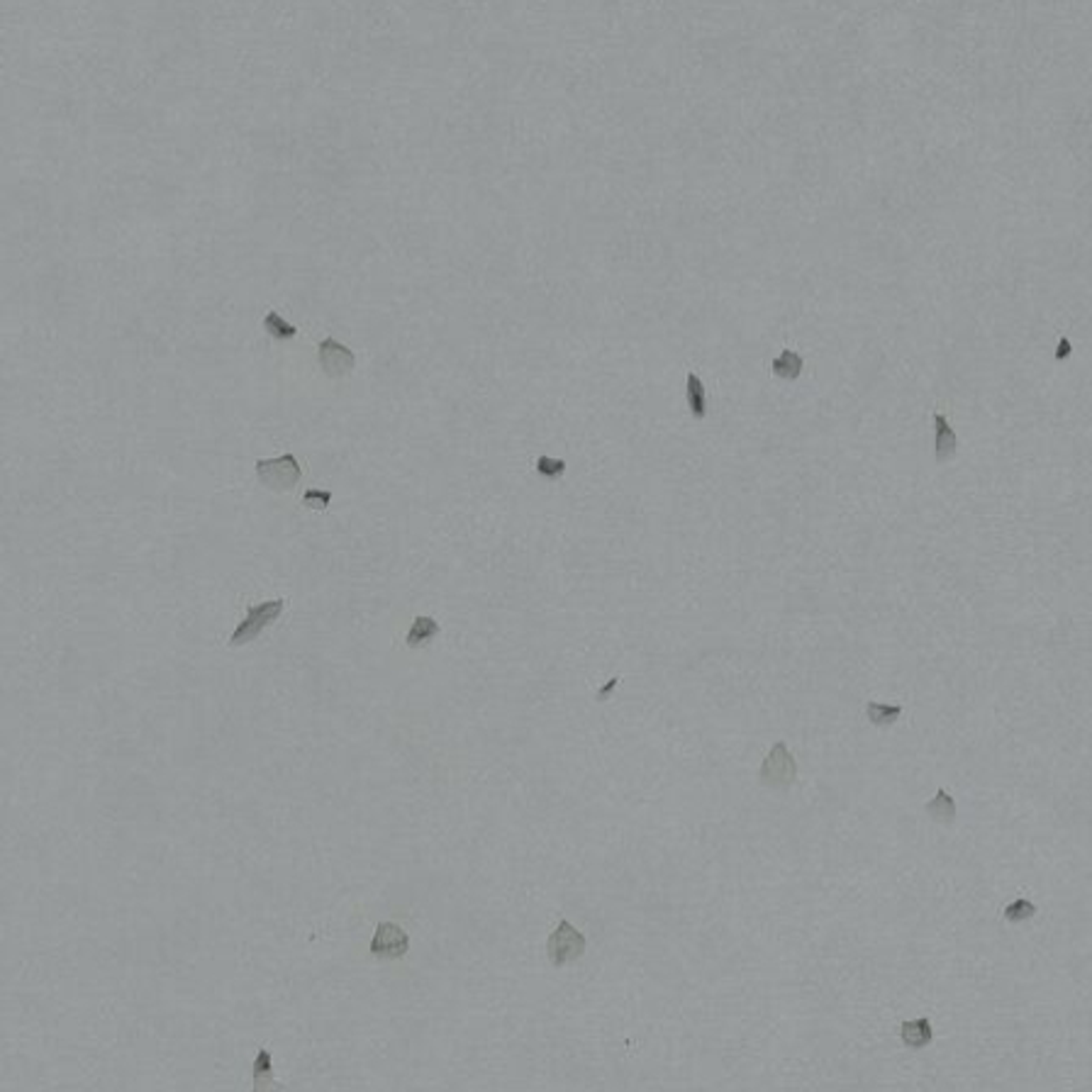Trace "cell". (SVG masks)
I'll use <instances>...</instances> for the list:
<instances>
[{
  "label": "cell",
  "mask_w": 1092,
  "mask_h": 1092,
  "mask_svg": "<svg viewBox=\"0 0 1092 1092\" xmlns=\"http://www.w3.org/2000/svg\"><path fill=\"white\" fill-rule=\"evenodd\" d=\"M759 783L768 790H788L795 783L797 763L785 741H775L759 768Z\"/></svg>",
  "instance_id": "6da1fadb"
},
{
  "label": "cell",
  "mask_w": 1092,
  "mask_h": 1092,
  "mask_svg": "<svg viewBox=\"0 0 1092 1092\" xmlns=\"http://www.w3.org/2000/svg\"><path fill=\"white\" fill-rule=\"evenodd\" d=\"M303 475V468L293 454H283L278 459H262L256 461V478L263 488L273 493H288L297 486Z\"/></svg>",
  "instance_id": "7a4b0ae2"
},
{
  "label": "cell",
  "mask_w": 1092,
  "mask_h": 1092,
  "mask_svg": "<svg viewBox=\"0 0 1092 1092\" xmlns=\"http://www.w3.org/2000/svg\"><path fill=\"white\" fill-rule=\"evenodd\" d=\"M585 946H588V941L581 932L570 925L569 919H561L556 929L551 932L549 941H546V956H549L551 966L561 968V966L578 961L585 953Z\"/></svg>",
  "instance_id": "3957f363"
},
{
  "label": "cell",
  "mask_w": 1092,
  "mask_h": 1092,
  "mask_svg": "<svg viewBox=\"0 0 1092 1092\" xmlns=\"http://www.w3.org/2000/svg\"><path fill=\"white\" fill-rule=\"evenodd\" d=\"M283 610H285V603L281 600V597H278V600L262 603V605L249 607L244 622H242L237 630H235V634L229 637V646H244V644H249V641L259 639V637L263 634V630L283 615Z\"/></svg>",
  "instance_id": "277c9868"
},
{
  "label": "cell",
  "mask_w": 1092,
  "mask_h": 1092,
  "mask_svg": "<svg viewBox=\"0 0 1092 1092\" xmlns=\"http://www.w3.org/2000/svg\"><path fill=\"white\" fill-rule=\"evenodd\" d=\"M410 951V937L403 926L395 922H380L376 926V934L371 938V956L380 959V961H395L403 959Z\"/></svg>",
  "instance_id": "5b68a950"
},
{
  "label": "cell",
  "mask_w": 1092,
  "mask_h": 1092,
  "mask_svg": "<svg viewBox=\"0 0 1092 1092\" xmlns=\"http://www.w3.org/2000/svg\"><path fill=\"white\" fill-rule=\"evenodd\" d=\"M317 357H320L322 371H324L330 379H342V376H349V373L354 371V366H357V357H354V351H351L349 346L342 345V342H337L334 337L322 339Z\"/></svg>",
  "instance_id": "8992f818"
},
{
  "label": "cell",
  "mask_w": 1092,
  "mask_h": 1092,
  "mask_svg": "<svg viewBox=\"0 0 1092 1092\" xmlns=\"http://www.w3.org/2000/svg\"><path fill=\"white\" fill-rule=\"evenodd\" d=\"M251 1073H254V1088H251V1092H288L283 1082H278L273 1078V1056L269 1048H259L256 1051Z\"/></svg>",
  "instance_id": "52a82bcc"
},
{
  "label": "cell",
  "mask_w": 1092,
  "mask_h": 1092,
  "mask_svg": "<svg viewBox=\"0 0 1092 1092\" xmlns=\"http://www.w3.org/2000/svg\"><path fill=\"white\" fill-rule=\"evenodd\" d=\"M932 420H934V459L941 463L949 461L951 456L959 452V437L941 413H934Z\"/></svg>",
  "instance_id": "ba28073f"
},
{
  "label": "cell",
  "mask_w": 1092,
  "mask_h": 1092,
  "mask_svg": "<svg viewBox=\"0 0 1092 1092\" xmlns=\"http://www.w3.org/2000/svg\"><path fill=\"white\" fill-rule=\"evenodd\" d=\"M900 1039L904 1041V1046H910V1048H925L934 1041V1027H932V1020L929 1017H919V1020L914 1021H903V1027H900Z\"/></svg>",
  "instance_id": "9c48e42d"
},
{
  "label": "cell",
  "mask_w": 1092,
  "mask_h": 1092,
  "mask_svg": "<svg viewBox=\"0 0 1092 1092\" xmlns=\"http://www.w3.org/2000/svg\"><path fill=\"white\" fill-rule=\"evenodd\" d=\"M925 809L929 817L934 819V822H941V824H951L956 819V800L951 797L946 788H938L937 795L926 802Z\"/></svg>",
  "instance_id": "30bf717a"
},
{
  "label": "cell",
  "mask_w": 1092,
  "mask_h": 1092,
  "mask_svg": "<svg viewBox=\"0 0 1092 1092\" xmlns=\"http://www.w3.org/2000/svg\"><path fill=\"white\" fill-rule=\"evenodd\" d=\"M437 634H440V622L434 618L422 615V618H417L413 622V627L407 631V646L410 649H420V646H425V644L434 639Z\"/></svg>",
  "instance_id": "8fae6325"
},
{
  "label": "cell",
  "mask_w": 1092,
  "mask_h": 1092,
  "mask_svg": "<svg viewBox=\"0 0 1092 1092\" xmlns=\"http://www.w3.org/2000/svg\"><path fill=\"white\" fill-rule=\"evenodd\" d=\"M802 366H805V361H802V357H800L797 351H793V349H783L778 357L773 358V373H775L778 379H785V380L800 379Z\"/></svg>",
  "instance_id": "7c38bea8"
},
{
  "label": "cell",
  "mask_w": 1092,
  "mask_h": 1092,
  "mask_svg": "<svg viewBox=\"0 0 1092 1092\" xmlns=\"http://www.w3.org/2000/svg\"><path fill=\"white\" fill-rule=\"evenodd\" d=\"M686 395H688V407L690 413L695 420H702V417L707 415V395H705V386H702V380L698 373H688V380H686Z\"/></svg>",
  "instance_id": "4fadbf2b"
},
{
  "label": "cell",
  "mask_w": 1092,
  "mask_h": 1092,
  "mask_svg": "<svg viewBox=\"0 0 1092 1092\" xmlns=\"http://www.w3.org/2000/svg\"><path fill=\"white\" fill-rule=\"evenodd\" d=\"M868 720L876 727H891L903 717V707L900 705H888V702H868L866 705Z\"/></svg>",
  "instance_id": "5bb4252c"
},
{
  "label": "cell",
  "mask_w": 1092,
  "mask_h": 1092,
  "mask_svg": "<svg viewBox=\"0 0 1092 1092\" xmlns=\"http://www.w3.org/2000/svg\"><path fill=\"white\" fill-rule=\"evenodd\" d=\"M263 330L271 334L273 339H293L297 334V330L293 324H288V322L278 315V312H266V317H263Z\"/></svg>",
  "instance_id": "9a60e30c"
},
{
  "label": "cell",
  "mask_w": 1092,
  "mask_h": 1092,
  "mask_svg": "<svg viewBox=\"0 0 1092 1092\" xmlns=\"http://www.w3.org/2000/svg\"><path fill=\"white\" fill-rule=\"evenodd\" d=\"M1034 914H1036V904L1032 900H1027V897H1017L1014 903H1009L1005 907V919L1007 922H1027V919H1032Z\"/></svg>",
  "instance_id": "2e32d148"
},
{
  "label": "cell",
  "mask_w": 1092,
  "mask_h": 1092,
  "mask_svg": "<svg viewBox=\"0 0 1092 1092\" xmlns=\"http://www.w3.org/2000/svg\"><path fill=\"white\" fill-rule=\"evenodd\" d=\"M536 474L542 475V478H549V481H556V478L566 474V461L551 459V456H539L536 459Z\"/></svg>",
  "instance_id": "e0dca14e"
},
{
  "label": "cell",
  "mask_w": 1092,
  "mask_h": 1092,
  "mask_svg": "<svg viewBox=\"0 0 1092 1092\" xmlns=\"http://www.w3.org/2000/svg\"><path fill=\"white\" fill-rule=\"evenodd\" d=\"M303 502L312 508V510H324L332 502V493L330 490H305L303 493Z\"/></svg>",
  "instance_id": "ac0fdd59"
},
{
  "label": "cell",
  "mask_w": 1092,
  "mask_h": 1092,
  "mask_svg": "<svg viewBox=\"0 0 1092 1092\" xmlns=\"http://www.w3.org/2000/svg\"><path fill=\"white\" fill-rule=\"evenodd\" d=\"M618 683H619L618 678H612V680H610V683H607L605 688L600 690V695H597V700H607V698H610V693H612V690L618 688Z\"/></svg>",
  "instance_id": "d6986e66"
}]
</instances>
